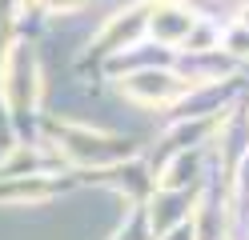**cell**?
<instances>
[{
	"label": "cell",
	"mask_w": 249,
	"mask_h": 240,
	"mask_svg": "<svg viewBox=\"0 0 249 240\" xmlns=\"http://www.w3.org/2000/svg\"><path fill=\"white\" fill-rule=\"evenodd\" d=\"M56 140H60V152L81 160V164H117V160L133 156L129 140H117V136H105V132H89V128H56Z\"/></svg>",
	"instance_id": "cell-1"
},
{
	"label": "cell",
	"mask_w": 249,
	"mask_h": 240,
	"mask_svg": "<svg viewBox=\"0 0 249 240\" xmlns=\"http://www.w3.org/2000/svg\"><path fill=\"white\" fill-rule=\"evenodd\" d=\"M0 76H4V100L12 112H28L36 104L40 80H36V56L28 52V44H12L4 52Z\"/></svg>",
	"instance_id": "cell-2"
},
{
	"label": "cell",
	"mask_w": 249,
	"mask_h": 240,
	"mask_svg": "<svg viewBox=\"0 0 249 240\" xmlns=\"http://www.w3.org/2000/svg\"><path fill=\"white\" fill-rule=\"evenodd\" d=\"M124 92L133 100H141V104H169V100H177V96L189 92V84L177 80L173 72H137V76L124 80Z\"/></svg>",
	"instance_id": "cell-3"
},
{
	"label": "cell",
	"mask_w": 249,
	"mask_h": 240,
	"mask_svg": "<svg viewBox=\"0 0 249 240\" xmlns=\"http://www.w3.org/2000/svg\"><path fill=\"white\" fill-rule=\"evenodd\" d=\"M189 32H193V16L181 12V8H161L153 16V36L157 40L177 44V40H189Z\"/></svg>",
	"instance_id": "cell-4"
},
{
	"label": "cell",
	"mask_w": 249,
	"mask_h": 240,
	"mask_svg": "<svg viewBox=\"0 0 249 240\" xmlns=\"http://www.w3.org/2000/svg\"><path fill=\"white\" fill-rule=\"evenodd\" d=\"M49 196H53V188H49V184H36V180L0 192V200H49Z\"/></svg>",
	"instance_id": "cell-5"
},
{
	"label": "cell",
	"mask_w": 249,
	"mask_h": 240,
	"mask_svg": "<svg viewBox=\"0 0 249 240\" xmlns=\"http://www.w3.org/2000/svg\"><path fill=\"white\" fill-rule=\"evenodd\" d=\"M44 8H53V12H72V8H81L85 0H40Z\"/></svg>",
	"instance_id": "cell-6"
}]
</instances>
